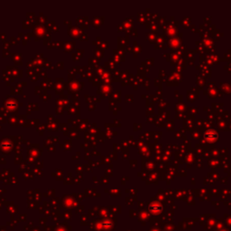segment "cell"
Wrapping results in <instances>:
<instances>
[{"label":"cell","instance_id":"1","mask_svg":"<svg viewBox=\"0 0 231 231\" xmlns=\"http://www.w3.org/2000/svg\"><path fill=\"white\" fill-rule=\"evenodd\" d=\"M217 138H218V134L213 130H209L205 134V139L208 140V142H215Z\"/></svg>","mask_w":231,"mask_h":231}]
</instances>
